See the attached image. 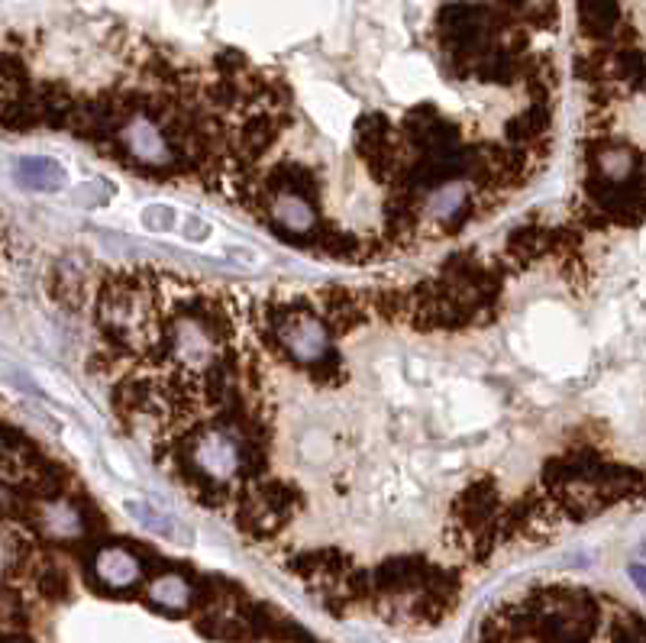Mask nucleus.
I'll use <instances>...</instances> for the list:
<instances>
[{
    "label": "nucleus",
    "instance_id": "1",
    "mask_svg": "<svg viewBox=\"0 0 646 643\" xmlns=\"http://www.w3.org/2000/svg\"><path fill=\"white\" fill-rule=\"evenodd\" d=\"M172 353L178 366L188 372L210 369V362L217 359L214 330L198 317H178V324L172 327Z\"/></svg>",
    "mask_w": 646,
    "mask_h": 643
},
{
    "label": "nucleus",
    "instance_id": "2",
    "mask_svg": "<svg viewBox=\"0 0 646 643\" xmlns=\"http://www.w3.org/2000/svg\"><path fill=\"white\" fill-rule=\"evenodd\" d=\"M126 152L146 169H168L175 162V152L168 146V139L156 120H149L143 114H136L133 120H126V127L120 133Z\"/></svg>",
    "mask_w": 646,
    "mask_h": 643
},
{
    "label": "nucleus",
    "instance_id": "3",
    "mask_svg": "<svg viewBox=\"0 0 646 643\" xmlns=\"http://www.w3.org/2000/svg\"><path fill=\"white\" fill-rule=\"evenodd\" d=\"M191 459H194V466L214 482H230L243 466L240 443H236L230 433H220V430H210L204 437H198Z\"/></svg>",
    "mask_w": 646,
    "mask_h": 643
},
{
    "label": "nucleus",
    "instance_id": "4",
    "mask_svg": "<svg viewBox=\"0 0 646 643\" xmlns=\"http://www.w3.org/2000/svg\"><path fill=\"white\" fill-rule=\"evenodd\" d=\"M282 343H285V349L294 359L304 362V366H314V362H320L323 356H327V349H330L327 327H323L320 320L311 317V314H298V317L285 320Z\"/></svg>",
    "mask_w": 646,
    "mask_h": 643
},
{
    "label": "nucleus",
    "instance_id": "5",
    "mask_svg": "<svg viewBox=\"0 0 646 643\" xmlns=\"http://www.w3.org/2000/svg\"><path fill=\"white\" fill-rule=\"evenodd\" d=\"M94 576L110 592H126L143 579V563L126 547H104L94 556Z\"/></svg>",
    "mask_w": 646,
    "mask_h": 643
},
{
    "label": "nucleus",
    "instance_id": "6",
    "mask_svg": "<svg viewBox=\"0 0 646 643\" xmlns=\"http://www.w3.org/2000/svg\"><path fill=\"white\" fill-rule=\"evenodd\" d=\"M36 527L52 540H78L84 534V514L75 501L49 498L36 505Z\"/></svg>",
    "mask_w": 646,
    "mask_h": 643
},
{
    "label": "nucleus",
    "instance_id": "7",
    "mask_svg": "<svg viewBox=\"0 0 646 643\" xmlns=\"http://www.w3.org/2000/svg\"><path fill=\"white\" fill-rule=\"evenodd\" d=\"M17 181H20L23 188H30V191L52 194V191H62L65 188V169L55 159L26 156L17 165Z\"/></svg>",
    "mask_w": 646,
    "mask_h": 643
},
{
    "label": "nucleus",
    "instance_id": "8",
    "mask_svg": "<svg viewBox=\"0 0 646 643\" xmlns=\"http://www.w3.org/2000/svg\"><path fill=\"white\" fill-rule=\"evenodd\" d=\"M272 220L278 223L282 230L288 233H311L317 227V214H314V207L307 204L301 194H275L272 198Z\"/></svg>",
    "mask_w": 646,
    "mask_h": 643
},
{
    "label": "nucleus",
    "instance_id": "9",
    "mask_svg": "<svg viewBox=\"0 0 646 643\" xmlns=\"http://www.w3.org/2000/svg\"><path fill=\"white\" fill-rule=\"evenodd\" d=\"M149 601L165 611H185L194 601V589L185 576H178V572H162V576L149 582Z\"/></svg>",
    "mask_w": 646,
    "mask_h": 643
},
{
    "label": "nucleus",
    "instance_id": "10",
    "mask_svg": "<svg viewBox=\"0 0 646 643\" xmlns=\"http://www.w3.org/2000/svg\"><path fill=\"white\" fill-rule=\"evenodd\" d=\"M469 204V188L462 181H446L427 198V217L437 223H449L462 214V207Z\"/></svg>",
    "mask_w": 646,
    "mask_h": 643
},
{
    "label": "nucleus",
    "instance_id": "11",
    "mask_svg": "<svg viewBox=\"0 0 646 643\" xmlns=\"http://www.w3.org/2000/svg\"><path fill=\"white\" fill-rule=\"evenodd\" d=\"M595 165H598V172L605 181H611V185H624L637 169V156L627 146H605V149H598Z\"/></svg>",
    "mask_w": 646,
    "mask_h": 643
},
{
    "label": "nucleus",
    "instance_id": "12",
    "mask_svg": "<svg viewBox=\"0 0 646 643\" xmlns=\"http://www.w3.org/2000/svg\"><path fill=\"white\" fill-rule=\"evenodd\" d=\"M126 514L133 517V521L143 527V530H149V534H159V537H175V521L172 517H165V514H159L156 508H149L146 501H126Z\"/></svg>",
    "mask_w": 646,
    "mask_h": 643
},
{
    "label": "nucleus",
    "instance_id": "13",
    "mask_svg": "<svg viewBox=\"0 0 646 643\" xmlns=\"http://www.w3.org/2000/svg\"><path fill=\"white\" fill-rule=\"evenodd\" d=\"M175 223H178V214H175V207H168V204H152L143 211V227L152 233L175 230Z\"/></svg>",
    "mask_w": 646,
    "mask_h": 643
},
{
    "label": "nucleus",
    "instance_id": "14",
    "mask_svg": "<svg viewBox=\"0 0 646 643\" xmlns=\"http://www.w3.org/2000/svg\"><path fill=\"white\" fill-rule=\"evenodd\" d=\"M72 198L78 207H101L110 198V185H104V181H88V185H78L72 191Z\"/></svg>",
    "mask_w": 646,
    "mask_h": 643
},
{
    "label": "nucleus",
    "instance_id": "15",
    "mask_svg": "<svg viewBox=\"0 0 646 643\" xmlns=\"http://www.w3.org/2000/svg\"><path fill=\"white\" fill-rule=\"evenodd\" d=\"M181 233L188 236V240H194V243H201V240H207V233H210V227L201 220V217H188L185 223H181Z\"/></svg>",
    "mask_w": 646,
    "mask_h": 643
},
{
    "label": "nucleus",
    "instance_id": "16",
    "mask_svg": "<svg viewBox=\"0 0 646 643\" xmlns=\"http://www.w3.org/2000/svg\"><path fill=\"white\" fill-rule=\"evenodd\" d=\"M627 576H630V582L637 585V592L646 598V566H643V563H634V566L627 569Z\"/></svg>",
    "mask_w": 646,
    "mask_h": 643
},
{
    "label": "nucleus",
    "instance_id": "17",
    "mask_svg": "<svg viewBox=\"0 0 646 643\" xmlns=\"http://www.w3.org/2000/svg\"><path fill=\"white\" fill-rule=\"evenodd\" d=\"M230 256H236V259H240V262H249V265H256V256H252V253H246L243 246H236Z\"/></svg>",
    "mask_w": 646,
    "mask_h": 643
},
{
    "label": "nucleus",
    "instance_id": "18",
    "mask_svg": "<svg viewBox=\"0 0 646 643\" xmlns=\"http://www.w3.org/2000/svg\"><path fill=\"white\" fill-rule=\"evenodd\" d=\"M4 643H30V640H26V637H17V634H7V640H4Z\"/></svg>",
    "mask_w": 646,
    "mask_h": 643
},
{
    "label": "nucleus",
    "instance_id": "19",
    "mask_svg": "<svg viewBox=\"0 0 646 643\" xmlns=\"http://www.w3.org/2000/svg\"><path fill=\"white\" fill-rule=\"evenodd\" d=\"M643 553H646V547H643Z\"/></svg>",
    "mask_w": 646,
    "mask_h": 643
}]
</instances>
